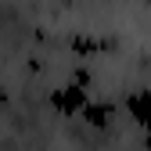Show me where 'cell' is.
Masks as SVG:
<instances>
[{
  "label": "cell",
  "mask_w": 151,
  "mask_h": 151,
  "mask_svg": "<svg viewBox=\"0 0 151 151\" xmlns=\"http://www.w3.org/2000/svg\"><path fill=\"white\" fill-rule=\"evenodd\" d=\"M90 101V93H86V86H79V83H65V86H54L50 93H47V104L58 111V115H79L83 111V104Z\"/></svg>",
  "instance_id": "1"
},
{
  "label": "cell",
  "mask_w": 151,
  "mask_h": 151,
  "mask_svg": "<svg viewBox=\"0 0 151 151\" xmlns=\"http://www.w3.org/2000/svg\"><path fill=\"white\" fill-rule=\"evenodd\" d=\"M126 111L144 133H151V90L140 86V90H129L126 93Z\"/></svg>",
  "instance_id": "2"
},
{
  "label": "cell",
  "mask_w": 151,
  "mask_h": 151,
  "mask_svg": "<svg viewBox=\"0 0 151 151\" xmlns=\"http://www.w3.org/2000/svg\"><path fill=\"white\" fill-rule=\"evenodd\" d=\"M79 119H86L93 129H104L111 122V104H104V101H86L83 111H79Z\"/></svg>",
  "instance_id": "3"
}]
</instances>
